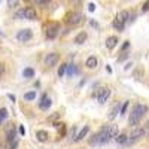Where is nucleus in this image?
<instances>
[{
  "mask_svg": "<svg viewBox=\"0 0 149 149\" xmlns=\"http://www.w3.org/2000/svg\"><path fill=\"white\" fill-rule=\"evenodd\" d=\"M81 21H82V14H79V12H70L66 15V22L69 26H78Z\"/></svg>",
  "mask_w": 149,
  "mask_h": 149,
  "instance_id": "20e7f679",
  "label": "nucleus"
},
{
  "mask_svg": "<svg viewBox=\"0 0 149 149\" xmlns=\"http://www.w3.org/2000/svg\"><path fill=\"white\" fill-rule=\"evenodd\" d=\"M6 118H8V109L6 107H2V109H0V124H2Z\"/></svg>",
  "mask_w": 149,
  "mask_h": 149,
  "instance_id": "a878e982",
  "label": "nucleus"
},
{
  "mask_svg": "<svg viewBox=\"0 0 149 149\" xmlns=\"http://www.w3.org/2000/svg\"><path fill=\"white\" fill-rule=\"evenodd\" d=\"M107 130H109V136H110V139H115L116 136H118V125H115V124H110Z\"/></svg>",
  "mask_w": 149,
  "mask_h": 149,
  "instance_id": "412c9836",
  "label": "nucleus"
},
{
  "mask_svg": "<svg viewBox=\"0 0 149 149\" xmlns=\"http://www.w3.org/2000/svg\"><path fill=\"white\" fill-rule=\"evenodd\" d=\"M18 131H19V134H21V136H24V134H26V128H24L22 125H19V128H18Z\"/></svg>",
  "mask_w": 149,
  "mask_h": 149,
  "instance_id": "e433bc0d",
  "label": "nucleus"
},
{
  "mask_svg": "<svg viewBox=\"0 0 149 149\" xmlns=\"http://www.w3.org/2000/svg\"><path fill=\"white\" fill-rule=\"evenodd\" d=\"M146 127L149 128V119H148V122H146Z\"/></svg>",
  "mask_w": 149,
  "mask_h": 149,
  "instance_id": "a19ab883",
  "label": "nucleus"
},
{
  "mask_svg": "<svg viewBox=\"0 0 149 149\" xmlns=\"http://www.w3.org/2000/svg\"><path fill=\"white\" fill-rule=\"evenodd\" d=\"M22 76L26 78V79H31V78H34V69H31V67L24 69V70H22Z\"/></svg>",
  "mask_w": 149,
  "mask_h": 149,
  "instance_id": "4be33fe9",
  "label": "nucleus"
},
{
  "mask_svg": "<svg viewBox=\"0 0 149 149\" xmlns=\"http://www.w3.org/2000/svg\"><path fill=\"white\" fill-rule=\"evenodd\" d=\"M146 134V130L145 128H134L131 136L128 137V143H134V142H137L140 137H143V136Z\"/></svg>",
  "mask_w": 149,
  "mask_h": 149,
  "instance_id": "6e6552de",
  "label": "nucleus"
},
{
  "mask_svg": "<svg viewBox=\"0 0 149 149\" xmlns=\"http://www.w3.org/2000/svg\"><path fill=\"white\" fill-rule=\"evenodd\" d=\"M0 36H2V31H0Z\"/></svg>",
  "mask_w": 149,
  "mask_h": 149,
  "instance_id": "79ce46f5",
  "label": "nucleus"
},
{
  "mask_svg": "<svg viewBox=\"0 0 149 149\" xmlns=\"http://www.w3.org/2000/svg\"><path fill=\"white\" fill-rule=\"evenodd\" d=\"M6 139H8V142H10V143L14 142V140H17V131H15V127L12 125V124L6 128Z\"/></svg>",
  "mask_w": 149,
  "mask_h": 149,
  "instance_id": "9d476101",
  "label": "nucleus"
},
{
  "mask_svg": "<svg viewBox=\"0 0 149 149\" xmlns=\"http://www.w3.org/2000/svg\"><path fill=\"white\" fill-rule=\"evenodd\" d=\"M115 142L118 143V145H127L128 143V136L127 134H118L116 137H115Z\"/></svg>",
  "mask_w": 149,
  "mask_h": 149,
  "instance_id": "aec40b11",
  "label": "nucleus"
},
{
  "mask_svg": "<svg viewBox=\"0 0 149 149\" xmlns=\"http://www.w3.org/2000/svg\"><path fill=\"white\" fill-rule=\"evenodd\" d=\"M148 10H149V0H146L142 6V12H148Z\"/></svg>",
  "mask_w": 149,
  "mask_h": 149,
  "instance_id": "2f4dec72",
  "label": "nucleus"
},
{
  "mask_svg": "<svg viewBox=\"0 0 149 149\" xmlns=\"http://www.w3.org/2000/svg\"><path fill=\"white\" fill-rule=\"evenodd\" d=\"M128 46H130V42H125V43L122 45V48H121V51H125V49H127Z\"/></svg>",
  "mask_w": 149,
  "mask_h": 149,
  "instance_id": "4c0bfd02",
  "label": "nucleus"
},
{
  "mask_svg": "<svg viewBox=\"0 0 149 149\" xmlns=\"http://www.w3.org/2000/svg\"><path fill=\"white\" fill-rule=\"evenodd\" d=\"M86 33L85 31H81V33H78L76 36H74V43L76 45H82L84 42H86Z\"/></svg>",
  "mask_w": 149,
  "mask_h": 149,
  "instance_id": "2eb2a0df",
  "label": "nucleus"
},
{
  "mask_svg": "<svg viewBox=\"0 0 149 149\" xmlns=\"http://www.w3.org/2000/svg\"><path fill=\"white\" fill-rule=\"evenodd\" d=\"M146 113H148V106H146V104H142V103H137V104L134 106L130 118H128V124H130L131 127L137 125V122H139Z\"/></svg>",
  "mask_w": 149,
  "mask_h": 149,
  "instance_id": "f257e3e1",
  "label": "nucleus"
},
{
  "mask_svg": "<svg viewBox=\"0 0 149 149\" xmlns=\"http://www.w3.org/2000/svg\"><path fill=\"white\" fill-rule=\"evenodd\" d=\"M60 31V24L58 22H51L46 27V39H55Z\"/></svg>",
  "mask_w": 149,
  "mask_h": 149,
  "instance_id": "39448f33",
  "label": "nucleus"
},
{
  "mask_svg": "<svg viewBox=\"0 0 149 149\" xmlns=\"http://www.w3.org/2000/svg\"><path fill=\"white\" fill-rule=\"evenodd\" d=\"M26 19H30V21L37 19V14L33 8H26Z\"/></svg>",
  "mask_w": 149,
  "mask_h": 149,
  "instance_id": "dca6fc26",
  "label": "nucleus"
},
{
  "mask_svg": "<svg viewBox=\"0 0 149 149\" xmlns=\"http://www.w3.org/2000/svg\"><path fill=\"white\" fill-rule=\"evenodd\" d=\"M118 18H119L122 22L130 21V12H128V10H121L119 14H118Z\"/></svg>",
  "mask_w": 149,
  "mask_h": 149,
  "instance_id": "5701e85b",
  "label": "nucleus"
},
{
  "mask_svg": "<svg viewBox=\"0 0 149 149\" xmlns=\"http://www.w3.org/2000/svg\"><path fill=\"white\" fill-rule=\"evenodd\" d=\"M143 74H145V69H143L142 66H137V67L133 70V78H134V79H142Z\"/></svg>",
  "mask_w": 149,
  "mask_h": 149,
  "instance_id": "f3484780",
  "label": "nucleus"
},
{
  "mask_svg": "<svg viewBox=\"0 0 149 149\" xmlns=\"http://www.w3.org/2000/svg\"><path fill=\"white\" fill-rule=\"evenodd\" d=\"M90 143L93 145V146H95V145H98V134L95 133L94 136H93V137L90 139Z\"/></svg>",
  "mask_w": 149,
  "mask_h": 149,
  "instance_id": "c85d7f7f",
  "label": "nucleus"
},
{
  "mask_svg": "<svg viewBox=\"0 0 149 149\" xmlns=\"http://www.w3.org/2000/svg\"><path fill=\"white\" fill-rule=\"evenodd\" d=\"M119 106L118 104H115L113 107H112V110H109V113H107V119H110V121H113L115 118H116V115H118V112H119Z\"/></svg>",
  "mask_w": 149,
  "mask_h": 149,
  "instance_id": "6ab92c4d",
  "label": "nucleus"
},
{
  "mask_svg": "<svg viewBox=\"0 0 149 149\" xmlns=\"http://www.w3.org/2000/svg\"><path fill=\"white\" fill-rule=\"evenodd\" d=\"M109 125H103L98 131V145H106L107 142H110V136H109Z\"/></svg>",
  "mask_w": 149,
  "mask_h": 149,
  "instance_id": "7ed1b4c3",
  "label": "nucleus"
},
{
  "mask_svg": "<svg viewBox=\"0 0 149 149\" xmlns=\"http://www.w3.org/2000/svg\"><path fill=\"white\" fill-rule=\"evenodd\" d=\"M36 139L39 140V142H46V140L49 139V134H48V131H45V130H37V131H36Z\"/></svg>",
  "mask_w": 149,
  "mask_h": 149,
  "instance_id": "4468645a",
  "label": "nucleus"
},
{
  "mask_svg": "<svg viewBox=\"0 0 149 149\" xmlns=\"http://www.w3.org/2000/svg\"><path fill=\"white\" fill-rule=\"evenodd\" d=\"M0 2H2V0H0Z\"/></svg>",
  "mask_w": 149,
  "mask_h": 149,
  "instance_id": "37998d69",
  "label": "nucleus"
},
{
  "mask_svg": "<svg viewBox=\"0 0 149 149\" xmlns=\"http://www.w3.org/2000/svg\"><path fill=\"white\" fill-rule=\"evenodd\" d=\"M51 0H34V3L36 5H48Z\"/></svg>",
  "mask_w": 149,
  "mask_h": 149,
  "instance_id": "72a5a7b5",
  "label": "nucleus"
},
{
  "mask_svg": "<svg viewBox=\"0 0 149 149\" xmlns=\"http://www.w3.org/2000/svg\"><path fill=\"white\" fill-rule=\"evenodd\" d=\"M73 73H76V67L73 64H67V76H73Z\"/></svg>",
  "mask_w": 149,
  "mask_h": 149,
  "instance_id": "cd10ccee",
  "label": "nucleus"
},
{
  "mask_svg": "<svg viewBox=\"0 0 149 149\" xmlns=\"http://www.w3.org/2000/svg\"><path fill=\"white\" fill-rule=\"evenodd\" d=\"M88 10L90 12H94L95 10V5L94 3H88Z\"/></svg>",
  "mask_w": 149,
  "mask_h": 149,
  "instance_id": "c9c22d12",
  "label": "nucleus"
},
{
  "mask_svg": "<svg viewBox=\"0 0 149 149\" xmlns=\"http://www.w3.org/2000/svg\"><path fill=\"white\" fill-rule=\"evenodd\" d=\"M88 133H90V127H88V125H85V127L78 133V136H76V139H74V142H81V140H84L86 136H88Z\"/></svg>",
  "mask_w": 149,
  "mask_h": 149,
  "instance_id": "ddd939ff",
  "label": "nucleus"
},
{
  "mask_svg": "<svg viewBox=\"0 0 149 149\" xmlns=\"http://www.w3.org/2000/svg\"><path fill=\"white\" fill-rule=\"evenodd\" d=\"M17 3H18V0H8V6L9 8H15Z\"/></svg>",
  "mask_w": 149,
  "mask_h": 149,
  "instance_id": "7c9ffc66",
  "label": "nucleus"
},
{
  "mask_svg": "<svg viewBox=\"0 0 149 149\" xmlns=\"http://www.w3.org/2000/svg\"><path fill=\"white\" fill-rule=\"evenodd\" d=\"M66 73H67V64L60 66V69H58V76H60V78H63Z\"/></svg>",
  "mask_w": 149,
  "mask_h": 149,
  "instance_id": "bb28decb",
  "label": "nucleus"
},
{
  "mask_svg": "<svg viewBox=\"0 0 149 149\" xmlns=\"http://www.w3.org/2000/svg\"><path fill=\"white\" fill-rule=\"evenodd\" d=\"M51 104H52V100H51V98H49L46 94H43V95L40 97V102H39V109L48 110L49 107H51Z\"/></svg>",
  "mask_w": 149,
  "mask_h": 149,
  "instance_id": "1a4fd4ad",
  "label": "nucleus"
},
{
  "mask_svg": "<svg viewBox=\"0 0 149 149\" xmlns=\"http://www.w3.org/2000/svg\"><path fill=\"white\" fill-rule=\"evenodd\" d=\"M127 107H128V102H124V104H122L121 109H119V113L124 115V113H125V110H127Z\"/></svg>",
  "mask_w": 149,
  "mask_h": 149,
  "instance_id": "c756f323",
  "label": "nucleus"
},
{
  "mask_svg": "<svg viewBox=\"0 0 149 149\" xmlns=\"http://www.w3.org/2000/svg\"><path fill=\"white\" fill-rule=\"evenodd\" d=\"M36 98V91H29L24 94V100H27V102H33Z\"/></svg>",
  "mask_w": 149,
  "mask_h": 149,
  "instance_id": "393cba45",
  "label": "nucleus"
},
{
  "mask_svg": "<svg viewBox=\"0 0 149 149\" xmlns=\"http://www.w3.org/2000/svg\"><path fill=\"white\" fill-rule=\"evenodd\" d=\"M15 18L17 19H26V8H21L15 12Z\"/></svg>",
  "mask_w": 149,
  "mask_h": 149,
  "instance_id": "b1692460",
  "label": "nucleus"
},
{
  "mask_svg": "<svg viewBox=\"0 0 149 149\" xmlns=\"http://www.w3.org/2000/svg\"><path fill=\"white\" fill-rule=\"evenodd\" d=\"M76 131H78L76 127H73V128H72V142H74V139H76V136H78Z\"/></svg>",
  "mask_w": 149,
  "mask_h": 149,
  "instance_id": "473e14b6",
  "label": "nucleus"
},
{
  "mask_svg": "<svg viewBox=\"0 0 149 149\" xmlns=\"http://www.w3.org/2000/svg\"><path fill=\"white\" fill-rule=\"evenodd\" d=\"M112 26H113V29L116 30V31H124V29H125V22H122L118 17L112 21Z\"/></svg>",
  "mask_w": 149,
  "mask_h": 149,
  "instance_id": "f8f14e48",
  "label": "nucleus"
},
{
  "mask_svg": "<svg viewBox=\"0 0 149 149\" xmlns=\"http://www.w3.org/2000/svg\"><path fill=\"white\" fill-rule=\"evenodd\" d=\"M116 43H118V37H116V36H110V37H107V40H106V46H107V49H113V48L116 46Z\"/></svg>",
  "mask_w": 149,
  "mask_h": 149,
  "instance_id": "a211bd4d",
  "label": "nucleus"
},
{
  "mask_svg": "<svg viewBox=\"0 0 149 149\" xmlns=\"http://www.w3.org/2000/svg\"><path fill=\"white\" fill-rule=\"evenodd\" d=\"M8 97H9V100H12V102H15V100H17L14 94H8Z\"/></svg>",
  "mask_w": 149,
  "mask_h": 149,
  "instance_id": "ea45409f",
  "label": "nucleus"
},
{
  "mask_svg": "<svg viewBox=\"0 0 149 149\" xmlns=\"http://www.w3.org/2000/svg\"><path fill=\"white\" fill-rule=\"evenodd\" d=\"M58 61H60V55H58L57 52H51V54H48V55L45 57V66L54 67Z\"/></svg>",
  "mask_w": 149,
  "mask_h": 149,
  "instance_id": "0eeeda50",
  "label": "nucleus"
},
{
  "mask_svg": "<svg viewBox=\"0 0 149 149\" xmlns=\"http://www.w3.org/2000/svg\"><path fill=\"white\" fill-rule=\"evenodd\" d=\"M5 72H6V66L3 63H0V76H3Z\"/></svg>",
  "mask_w": 149,
  "mask_h": 149,
  "instance_id": "f704fd0d",
  "label": "nucleus"
},
{
  "mask_svg": "<svg viewBox=\"0 0 149 149\" xmlns=\"http://www.w3.org/2000/svg\"><path fill=\"white\" fill-rule=\"evenodd\" d=\"M85 66L88 67V69H95L97 66H98V60H97V57H94V55H91V57H88L86 58V61H85Z\"/></svg>",
  "mask_w": 149,
  "mask_h": 149,
  "instance_id": "9b49d317",
  "label": "nucleus"
},
{
  "mask_svg": "<svg viewBox=\"0 0 149 149\" xmlns=\"http://www.w3.org/2000/svg\"><path fill=\"white\" fill-rule=\"evenodd\" d=\"M94 97L97 98V102L100 103V104H104V103L109 100V97H110V90L106 88V86H103V88H100V90L95 91Z\"/></svg>",
  "mask_w": 149,
  "mask_h": 149,
  "instance_id": "f03ea898",
  "label": "nucleus"
},
{
  "mask_svg": "<svg viewBox=\"0 0 149 149\" xmlns=\"http://www.w3.org/2000/svg\"><path fill=\"white\" fill-rule=\"evenodd\" d=\"M31 37H33V33H31L30 29H22L17 33V40L18 42H29Z\"/></svg>",
  "mask_w": 149,
  "mask_h": 149,
  "instance_id": "423d86ee",
  "label": "nucleus"
},
{
  "mask_svg": "<svg viewBox=\"0 0 149 149\" xmlns=\"http://www.w3.org/2000/svg\"><path fill=\"white\" fill-rule=\"evenodd\" d=\"M90 24H91V26H93L94 29H98V24H97V22H95L94 19H91V21H90Z\"/></svg>",
  "mask_w": 149,
  "mask_h": 149,
  "instance_id": "58836bf2",
  "label": "nucleus"
}]
</instances>
